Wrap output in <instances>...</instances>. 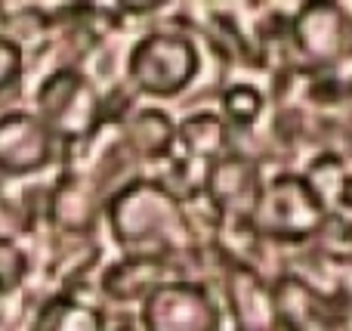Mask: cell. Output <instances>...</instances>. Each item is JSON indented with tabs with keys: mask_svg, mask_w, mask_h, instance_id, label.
<instances>
[{
	"mask_svg": "<svg viewBox=\"0 0 352 331\" xmlns=\"http://www.w3.org/2000/svg\"><path fill=\"white\" fill-rule=\"evenodd\" d=\"M124 331H140V328H124Z\"/></svg>",
	"mask_w": 352,
	"mask_h": 331,
	"instance_id": "cell-18",
	"label": "cell"
},
{
	"mask_svg": "<svg viewBox=\"0 0 352 331\" xmlns=\"http://www.w3.org/2000/svg\"><path fill=\"white\" fill-rule=\"evenodd\" d=\"M37 115L47 121L56 140L87 142L102 127V99L96 87L74 68H56L41 81Z\"/></svg>",
	"mask_w": 352,
	"mask_h": 331,
	"instance_id": "cell-5",
	"label": "cell"
},
{
	"mask_svg": "<svg viewBox=\"0 0 352 331\" xmlns=\"http://www.w3.org/2000/svg\"><path fill=\"white\" fill-rule=\"evenodd\" d=\"M25 72V53L16 37L0 34V93L10 90Z\"/></svg>",
	"mask_w": 352,
	"mask_h": 331,
	"instance_id": "cell-17",
	"label": "cell"
},
{
	"mask_svg": "<svg viewBox=\"0 0 352 331\" xmlns=\"http://www.w3.org/2000/svg\"><path fill=\"white\" fill-rule=\"evenodd\" d=\"M41 331H109L102 310L80 301H59L47 310Z\"/></svg>",
	"mask_w": 352,
	"mask_h": 331,
	"instance_id": "cell-15",
	"label": "cell"
},
{
	"mask_svg": "<svg viewBox=\"0 0 352 331\" xmlns=\"http://www.w3.org/2000/svg\"><path fill=\"white\" fill-rule=\"evenodd\" d=\"M170 273V264L148 257H121L102 273V295L115 303H142Z\"/></svg>",
	"mask_w": 352,
	"mask_h": 331,
	"instance_id": "cell-13",
	"label": "cell"
},
{
	"mask_svg": "<svg viewBox=\"0 0 352 331\" xmlns=\"http://www.w3.org/2000/svg\"><path fill=\"white\" fill-rule=\"evenodd\" d=\"M263 183L266 180L260 173V161L244 155L241 149H232V152H226L223 158L213 161L204 171L201 195L217 211L223 229H244L250 226V217H254L256 202H260Z\"/></svg>",
	"mask_w": 352,
	"mask_h": 331,
	"instance_id": "cell-7",
	"label": "cell"
},
{
	"mask_svg": "<svg viewBox=\"0 0 352 331\" xmlns=\"http://www.w3.org/2000/svg\"><path fill=\"white\" fill-rule=\"evenodd\" d=\"M232 136L235 134L223 121V115L210 109L192 111V115H186L176 124V149L186 158V164L201 167V171H207L213 161H219L226 152L235 149Z\"/></svg>",
	"mask_w": 352,
	"mask_h": 331,
	"instance_id": "cell-11",
	"label": "cell"
},
{
	"mask_svg": "<svg viewBox=\"0 0 352 331\" xmlns=\"http://www.w3.org/2000/svg\"><path fill=\"white\" fill-rule=\"evenodd\" d=\"M111 239L127 257H148L173 264L176 257L198 251V235L186 202L164 180H127L105 202Z\"/></svg>",
	"mask_w": 352,
	"mask_h": 331,
	"instance_id": "cell-1",
	"label": "cell"
},
{
	"mask_svg": "<svg viewBox=\"0 0 352 331\" xmlns=\"http://www.w3.org/2000/svg\"><path fill=\"white\" fill-rule=\"evenodd\" d=\"M328 214L300 173H275L263 183L250 229L260 242L281 248L306 245L328 229Z\"/></svg>",
	"mask_w": 352,
	"mask_h": 331,
	"instance_id": "cell-2",
	"label": "cell"
},
{
	"mask_svg": "<svg viewBox=\"0 0 352 331\" xmlns=\"http://www.w3.org/2000/svg\"><path fill=\"white\" fill-rule=\"evenodd\" d=\"M140 331H223V307L195 279H164L140 303Z\"/></svg>",
	"mask_w": 352,
	"mask_h": 331,
	"instance_id": "cell-6",
	"label": "cell"
},
{
	"mask_svg": "<svg viewBox=\"0 0 352 331\" xmlns=\"http://www.w3.org/2000/svg\"><path fill=\"white\" fill-rule=\"evenodd\" d=\"M223 319L235 331H281L275 291L254 264L226 257L223 264Z\"/></svg>",
	"mask_w": 352,
	"mask_h": 331,
	"instance_id": "cell-8",
	"label": "cell"
},
{
	"mask_svg": "<svg viewBox=\"0 0 352 331\" xmlns=\"http://www.w3.org/2000/svg\"><path fill=\"white\" fill-rule=\"evenodd\" d=\"M50 220L65 235H90L99 223V186L87 177H65L50 192Z\"/></svg>",
	"mask_w": 352,
	"mask_h": 331,
	"instance_id": "cell-12",
	"label": "cell"
},
{
	"mask_svg": "<svg viewBox=\"0 0 352 331\" xmlns=\"http://www.w3.org/2000/svg\"><path fill=\"white\" fill-rule=\"evenodd\" d=\"M56 136L37 111H3L0 115V173L28 177L50 164Z\"/></svg>",
	"mask_w": 352,
	"mask_h": 331,
	"instance_id": "cell-9",
	"label": "cell"
},
{
	"mask_svg": "<svg viewBox=\"0 0 352 331\" xmlns=\"http://www.w3.org/2000/svg\"><path fill=\"white\" fill-rule=\"evenodd\" d=\"M28 276V254L12 239H0V297L12 295Z\"/></svg>",
	"mask_w": 352,
	"mask_h": 331,
	"instance_id": "cell-16",
	"label": "cell"
},
{
	"mask_svg": "<svg viewBox=\"0 0 352 331\" xmlns=\"http://www.w3.org/2000/svg\"><path fill=\"white\" fill-rule=\"evenodd\" d=\"M266 111V96L256 84H248V81H238V84H229L223 93H219V115L229 124V130H250Z\"/></svg>",
	"mask_w": 352,
	"mask_h": 331,
	"instance_id": "cell-14",
	"label": "cell"
},
{
	"mask_svg": "<svg viewBox=\"0 0 352 331\" xmlns=\"http://www.w3.org/2000/svg\"><path fill=\"white\" fill-rule=\"evenodd\" d=\"M118 136L133 164H161L176 152V121L164 109H133L121 118Z\"/></svg>",
	"mask_w": 352,
	"mask_h": 331,
	"instance_id": "cell-10",
	"label": "cell"
},
{
	"mask_svg": "<svg viewBox=\"0 0 352 331\" xmlns=\"http://www.w3.org/2000/svg\"><path fill=\"white\" fill-rule=\"evenodd\" d=\"M201 74V50L186 31H148L127 53V81L142 96L170 99Z\"/></svg>",
	"mask_w": 352,
	"mask_h": 331,
	"instance_id": "cell-3",
	"label": "cell"
},
{
	"mask_svg": "<svg viewBox=\"0 0 352 331\" xmlns=\"http://www.w3.org/2000/svg\"><path fill=\"white\" fill-rule=\"evenodd\" d=\"M287 41L309 72H340L352 62V12L331 0L303 3L287 22Z\"/></svg>",
	"mask_w": 352,
	"mask_h": 331,
	"instance_id": "cell-4",
	"label": "cell"
}]
</instances>
